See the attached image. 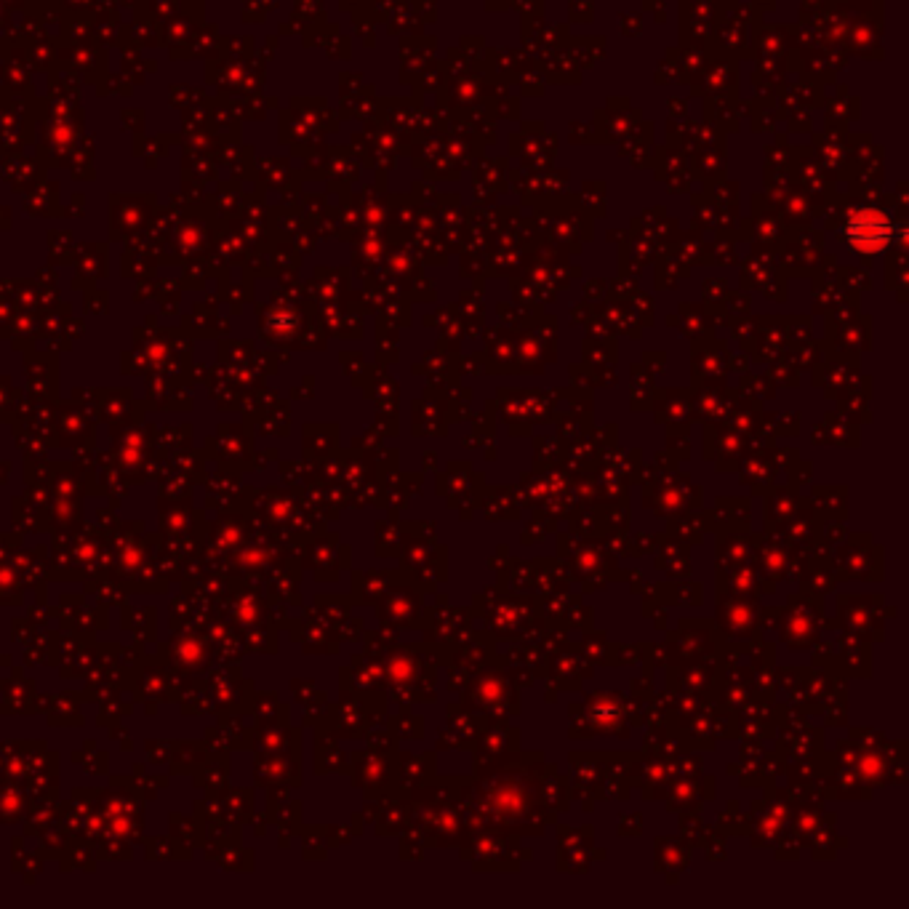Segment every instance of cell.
Instances as JSON below:
<instances>
[{
    "label": "cell",
    "instance_id": "6da1fadb",
    "mask_svg": "<svg viewBox=\"0 0 909 909\" xmlns=\"http://www.w3.org/2000/svg\"><path fill=\"white\" fill-rule=\"evenodd\" d=\"M547 822H552V814L536 803V795L523 784V776H499L472 787L470 824L542 835Z\"/></svg>",
    "mask_w": 909,
    "mask_h": 909
},
{
    "label": "cell",
    "instance_id": "7a4b0ae2",
    "mask_svg": "<svg viewBox=\"0 0 909 909\" xmlns=\"http://www.w3.org/2000/svg\"><path fill=\"white\" fill-rule=\"evenodd\" d=\"M464 704L472 710L488 712V715L504 712V718H507L510 712H518V688L512 686V675L499 678V672H486L472 683L464 696Z\"/></svg>",
    "mask_w": 909,
    "mask_h": 909
},
{
    "label": "cell",
    "instance_id": "3957f363",
    "mask_svg": "<svg viewBox=\"0 0 909 909\" xmlns=\"http://www.w3.org/2000/svg\"><path fill=\"white\" fill-rule=\"evenodd\" d=\"M432 803L435 806L422 808V819H419L424 838L432 848L456 846L464 835V816L451 806L454 800H443V806H438V800H432Z\"/></svg>",
    "mask_w": 909,
    "mask_h": 909
},
{
    "label": "cell",
    "instance_id": "277c9868",
    "mask_svg": "<svg viewBox=\"0 0 909 909\" xmlns=\"http://www.w3.org/2000/svg\"><path fill=\"white\" fill-rule=\"evenodd\" d=\"M808 600H811V592H806V595H795V598L790 600L787 616H784V630L779 627V630H782L784 643H787L790 648H803L816 638V624H819V600H816L814 608H808Z\"/></svg>",
    "mask_w": 909,
    "mask_h": 909
},
{
    "label": "cell",
    "instance_id": "5b68a950",
    "mask_svg": "<svg viewBox=\"0 0 909 909\" xmlns=\"http://www.w3.org/2000/svg\"><path fill=\"white\" fill-rule=\"evenodd\" d=\"M720 619H723V630L728 635L747 638L750 630H755V622H758V608L750 606L747 598H739V595L728 598L726 592H720Z\"/></svg>",
    "mask_w": 909,
    "mask_h": 909
},
{
    "label": "cell",
    "instance_id": "8992f818",
    "mask_svg": "<svg viewBox=\"0 0 909 909\" xmlns=\"http://www.w3.org/2000/svg\"><path fill=\"white\" fill-rule=\"evenodd\" d=\"M760 574L768 576L771 579V590H774V582H779L784 574H787V550H784L782 544H766L763 547V555H760Z\"/></svg>",
    "mask_w": 909,
    "mask_h": 909
}]
</instances>
